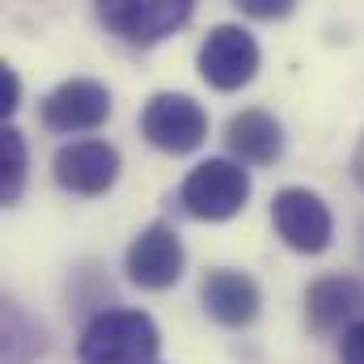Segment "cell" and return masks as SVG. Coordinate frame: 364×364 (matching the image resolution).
I'll return each instance as SVG.
<instances>
[{
  "instance_id": "277c9868",
  "label": "cell",
  "mask_w": 364,
  "mask_h": 364,
  "mask_svg": "<svg viewBox=\"0 0 364 364\" xmlns=\"http://www.w3.org/2000/svg\"><path fill=\"white\" fill-rule=\"evenodd\" d=\"M191 9H195V0H97L106 30L136 47H149V43H161L166 34H174L191 17Z\"/></svg>"
},
{
  "instance_id": "2e32d148",
  "label": "cell",
  "mask_w": 364,
  "mask_h": 364,
  "mask_svg": "<svg viewBox=\"0 0 364 364\" xmlns=\"http://www.w3.org/2000/svg\"><path fill=\"white\" fill-rule=\"evenodd\" d=\"M17 90H21V85H17V73H13V68H4V77H0V97H4V102H0V110H4V114H13V110H17Z\"/></svg>"
},
{
  "instance_id": "8992f818",
  "label": "cell",
  "mask_w": 364,
  "mask_h": 364,
  "mask_svg": "<svg viewBox=\"0 0 364 364\" xmlns=\"http://www.w3.org/2000/svg\"><path fill=\"white\" fill-rule=\"evenodd\" d=\"M199 73L212 90H242L259 73V47L242 26H216L199 47Z\"/></svg>"
},
{
  "instance_id": "9a60e30c",
  "label": "cell",
  "mask_w": 364,
  "mask_h": 364,
  "mask_svg": "<svg viewBox=\"0 0 364 364\" xmlns=\"http://www.w3.org/2000/svg\"><path fill=\"white\" fill-rule=\"evenodd\" d=\"M343 364H364V318L343 331Z\"/></svg>"
},
{
  "instance_id": "5b68a950",
  "label": "cell",
  "mask_w": 364,
  "mask_h": 364,
  "mask_svg": "<svg viewBox=\"0 0 364 364\" xmlns=\"http://www.w3.org/2000/svg\"><path fill=\"white\" fill-rule=\"evenodd\" d=\"M272 220H275V233L284 237V246H292L296 255H322L331 246V237H335L331 208L305 186H288V191L275 195Z\"/></svg>"
},
{
  "instance_id": "8fae6325",
  "label": "cell",
  "mask_w": 364,
  "mask_h": 364,
  "mask_svg": "<svg viewBox=\"0 0 364 364\" xmlns=\"http://www.w3.org/2000/svg\"><path fill=\"white\" fill-rule=\"evenodd\" d=\"M203 309L220 326H250L259 318V284L242 272H212L203 279Z\"/></svg>"
},
{
  "instance_id": "9c48e42d",
  "label": "cell",
  "mask_w": 364,
  "mask_h": 364,
  "mask_svg": "<svg viewBox=\"0 0 364 364\" xmlns=\"http://www.w3.org/2000/svg\"><path fill=\"white\" fill-rule=\"evenodd\" d=\"M106 119H110V93H106V85L85 81V77L81 81H64L60 90H51L47 102H43V123L51 132H64V136L93 132Z\"/></svg>"
},
{
  "instance_id": "7a4b0ae2",
  "label": "cell",
  "mask_w": 364,
  "mask_h": 364,
  "mask_svg": "<svg viewBox=\"0 0 364 364\" xmlns=\"http://www.w3.org/2000/svg\"><path fill=\"white\" fill-rule=\"evenodd\" d=\"M182 208L195 216V220H229L246 208L250 199V174L237 166V161H225V157H212V161H199L178 191Z\"/></svg>"
},
{
  "instance_id": "3957f363",
  "label": "cell",
  "mask_w": 364,
  "mask_h": 364,
  "mask_svg": "<svg viewBox=\"0 0 364 364\" xmlns=\"http://www.w3.org/2000/svg\"><path fill=\"white\" fill-rule=\"evenodd\" d=\"M140 132L153 149L182 157V153H195L208 140V114L186 93H157L140 114Z\"/></svg>"
},
{
  "instance_id": "e0dca14e",
  "label": "cell",
  "mask_w": 364,
  "mask_h": 364,
  "mask_svg": "<svg viewBox=\"0 0 364 364\" xmlns=\"http://www.w3.org/2000/svg\"><path fill=\"white\" fill-rule=\"evenodd\" d=\"M356 178H360V186H364V140H360V149H356Z\"/></svg>"
},
{
  "instance_id": "5bb4252c",
  "label": "cell",
  "mask_w": 364,
  "mask_h": 364,
  "mask_svg": "<svg viewBox=\"0 0 364 364\" xmlns=\"http://www.w3.org/2000/svg\"><path fill=\"white\" fill-rule=\"evenodd\" d=\"M242 13H250V17H259V21H279V17H288L292 9H296V0H233Z\"/></svg>"
},
{
  "instance_id": "52a82bcc",
  "label": "cell",
  "mask_w": 364,
  "mask_h": 364,
  "mask_svg": "<svg viewBox=\"0 0 364 364\" xmlns=\"http://www.w3.org/2000/svg\"><path fill=\"white\" fill-rule=\"evenodd\" d=\"M182 267H186V250H182L178 233L170 225H149L132 246H127V275L132 284L149 288V292H161L170 284L182 279Z\"/></svg>"
},
{
  "instance_id": "30bf717a",
  "label": "cell",
  "mask_w": 364,
  "mask_h": 364,
  "mask_svg": "<svg viewBox=\"0 0 364 364\" xmlns=\"http://www.w3.org/2000/svg\"><path fill=\"white\" fill-rule=\"evenodd\" d=\"M305 318L318 335H339L364 318V284L356 275H326L305 292Z\"/></svg>"
},
{
  "instance_id": "6da1fadb",
  "label": "cell",
  "mask_w": 364,
  "mask_h": 364,
  "mask_svg": "<svg viewBox=\"0 0 364 364\" xmlns=\"http://www.w3.org/2000/svg\"><path fill=\"white\" fill-rule=\"evenodd\" d=\"M161 352V331L144 309H106L81 331V364H153Z\"/></svg>"
},
{
  "instance_id": "7c38bea8",
  "label": "cell",
  "mask_w": 364,
  "mask_h": 364,
  "mask_svg": "<svg viewBox=\"0 0 364 364\" xmlns=\"http://www.w3.org/2000/svg\"><path fill=\"white\" fill-rule=\"evenodd\" d=\"M225 140H229L233 157H242V166H272L284 153V132H279V123L267 110H242V114H233Z\"/></svg>"
},
{
  "instance_id": "ba28073f",
  "label": "cell",
  "mask_w": 364,
  "mask_h": 364,
  "mask_svg": "<svg viewBox=\"0 0 364 364\" xmlns=\"http://www.w3.org/2000/svg\"><path fill=\"white\" fill-rule=\"evenodd\" d=\"M51 170L55 182L73 195H106L119 178V153L106 140H77L55 153Z\"/></svg>"
},
{
  "instance_id": "4fadbf2b",
  "label": "cell",
  "mask_w": 364,
  "mask_h": 364,
  "mask_svg": "<svg viewBox=\"0 0 364 364\" xmlns=\"http://www.w3.org/2000/svg\"><path fill=\"white\" fill-rule=\"evenodd\" d=\"M0 157H4V178H0V191H4V203H13L26 186V140L17 127H4V140H0Z\"/></svg>"
}]
</instances>
